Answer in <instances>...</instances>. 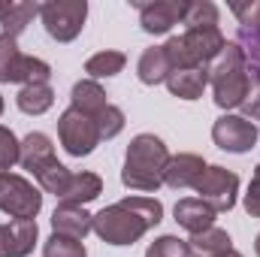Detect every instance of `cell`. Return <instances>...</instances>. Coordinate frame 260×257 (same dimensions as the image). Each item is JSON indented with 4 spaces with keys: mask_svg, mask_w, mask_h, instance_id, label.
Segmentation results:
<instances>
[{
    "mask_svg": "<svg viewBox=\"0 0 260 257\" xmlns=\"http://www.w3.org/2000/svg\"><path fill=\"white\" fill-rule=\"evenodd\" d=\"M52 67L43 58L24 55L18 49V40L9 34H0V85H34V82H49Z\"/></svg>",
    "mask_w": 260,
    "mask_h": 257,
    "instance_id": "obj_5",
    "label": "cell"
},
{
    "mask_svg": "<svg viewBox=\"0 0 260 257\" xmlns=\"http://www.w3.org/2000/svg\"><path fill=\"white\" fill-rule=\"evenodd\" d=\"M167 160H170V148L160 136H154V133L133 136L127 151H124L121 185L139 194H157L164 185Z\"/></svg>",
    "mask_w": 260,
    "mask_h": 257,
    "instance_id": "obj_2",
    "label": "cell"
},
{
    "mask_svg": "<svg viewBox=\"0 0 260 257\" xmlns=\"http://www.w3.org/2000/svg\"><path fill=\"white\" fill-rule=\"evenodd\" d=\"M21 160V139L0 124V173H9Z\"/></svg>",
    "mask_w": 260,
    "mask_h": 257,
    "instance_id": "obj_30",
    "label": "cell"
},
{
    "mask_svg": "<svg viewBox=\"0 0 260 257\" xmlns=\"http://www.w3.org/2000/svg\"><path fill=\"white\" fill-rule=\"evenodd\" d=\"M257 136H260L257 124H254L251 118H245V115L227 112V115H221V118L212 124V139H215V145H218L221 151H230V154H245V151H251V148L257 145Z\"/></svg>",
    "mask_w": 260,
    "mask_h": 257,
    "instance_id": "obj_10",
    "label": "cell"
},
{
    "mask_svg": "<svg viewBox=\"0 0 260 257\" xmlns=\"http://www.w3.org/2000/svg\"><path fill=\"white\" fill-rule=\"evenodd\" d=\"M40 15V3H0V34L18 40V34Z\"/></svg>",
    "mask_w": 260,
    "mask_h": 257,
    "instance_id": "obj_24",
    "label": "cell"
},
{
    "mask_svg": "<svg viewBox=\"0 0 260 257\" xmlns=\"http://www.w3.org/2000/svg\"><path fill=\"white\" fill-rule=\"evenodd\" d=\"M221 257H242V254H239V251H236V248H230V251H227V254H221Z\"/></svg>",
    "mask_w": 260,
    "mask_h": 257,
    "instance_id": "obj_34",
    "label": "cell"
},
{
    "mask_svg": "<svg viewBox=\"0 0 260 257\" xmlns=\"http://www.w3.org/2000/svg\"><path fill=\"white\" fill-rule=\"evenodd\" d=\"M145 257H191V245L188 239H179V236H157L148 248H145Z\"/></svg>",
    "mask_w": 260,
    "mask_h": 257,
    "instance_id": "obj_28",
    "label": "cell"
},
{
    "mask_svg": "<svg viewBox=\"0 0 260 257\" xmlns=\"http://www.w3.org/2000/svg\"><path fill=\"white\" fill-rule=\"evenodd\" d=\"M173 215H176V224L185 227L191 236H194V233H203V230H209V227H215V212H212L203 200H197V197H185V200H179L176 209H173Z\"/></svg>",
    "mask_w": 260,
    "mask_h": 257,
    "instance_id": "obj_16",
    "label": "cell"
},
{
    "mask_svg": "<svg viewBox=\"0 0 260 257\" xmlns=\"http://www.w3.org/2000/svg\"><path fill=\"white\" fill-rule=\"evenodd\" d=\"M254 79L245 64V52L236 43H227V49L221 52V58L209 70V88H212V100L218 109H242L248 91H251Z\"/></svg>",
    "mask_w": 260,
    "mask_h": 257,
    "instance_id": "obj_3",
    "label": "cell"
},
{
    "mask_svg": "<svg viewBox=\"0 0 260 257\" xmlns=\"http://www.w3.org/2000/svg\"><path fill=\"white\" fill-rule=\"evenodd\" d=\"M40 239L37 221H9L6 224V257H27Z\"/></svg>",
    "mask_w": 260,
    "mask_h": 257,
    "instance_id": "obj_20",
    "label": "cell"
},
{
    "mask_svg": "<svg viewBox=\"0 0 260 257\" xmlns=\"http://www.w3.org/2000/svg\"><path fill=\"white\" fill-rule=\"evenodd\" d=\"M3 109H6V103H3V97H0V115H3Z\"/></svg>",
    "mask_w": 260,
    "mask_h": 257,
    "instance_id": "obj_36",
    "label": "cell"
},
{
    "mask_svg": "<svg viewBox=\"0 0 260 257\" xmlns=\"http://www.w3.org/2000/svg\"><path fill=\"white\" fill-rule=\"evenodd\" d=\"M58 139L64 145L70 157H88L103 139H100V127L94 115L79 112L76 106H67L58 118Z\"/></svg>",
    "mask_w": 260,
    "mask_h": 257,
    "instance_id": "obj_7",
    "label": "cell"
},
{
    "mask_svg": "<svg viewBox=\"0 0 260 257\" xmlns=\"http://www.w3.org/2000/svg\"><path fill=\"white\" fill-rule=\"evenodd\" d=\"M100 194H103V179H100L97 173H88V170H82V173H73V179H70V185H67V191H64V197H61V203L85 206V203L97 200Z\"/></svg>",
    "mask_w": 260,
    "mask_h": 257,
    "instance_id": "obj_21",
    "label": "cell"
},
{
    "mask_svg": "<svg viewBox=\"0 0 260 257\" xmlns=\"http://www.w3.org/2000/svg\"><path fill=\"white\" fill-rule=\"evenodd\" d=\"M254 251H257V257H260V233H257V239H254Z\"/></svg>",
    "mask_w": 260,
    "mask_h": 257,
    "instance_id": "obj_35",
    "label": "cell"
},
{
    "mask_svg": "<svg viewBox=\"0 0 260 257\" xmlns=\"http://www.w3.org/2000/svg\"><path fill=\"white\" fill-rule=\"evenodd\" d=\"M164 221V203L157 197H124L94 215V233L106 245H133Z\"/></svg>",
    "mask_w": 260,
    "mask_h": 257,
    "instance_id": "obj_1",
    "label": "cell"
},
{
    "mask_svg": "<svg viewBox=\"0 0 260 257\" xmlns=\"http://www.w3.org/2000/svg\"><path fill=\"white\" fill-rule=\"evenodd\" d=\"M55 157V145H52V139L46 136V133H40V130H34V133H27L24 139H21V167L24 170H30V173H37L46 160H52Z\"/></svg>",
    "mask_w": 260,
    "mask_h": 257,
    "instance_id": "obj_22",
    "label": "cell"
},
{
    "mask_svg": "<svg viewBox=\"0 0 260 257\" xmlns=\"http://www.w3.org/2000/svg\"><path fill=\"white\" fill-rule=\"evenodd\" d=\"M52 233L70 236L85 242L88 233H94V215L85 206H73V203H58L52 212Z\"/></svg>",
    "mask_w": 260,
    "mask_h": 257,
    "instance_id": "obj_13",
    "label": "cell"
},
{
    "mask_svg": "<svg viewBox=\"0 0 260 257\" xmlns=\"http://www.w3.org/2000/svg\"><path fill=\"white\" fill-rule=\"evenodd\" d=\"M194 191H197V200H203L215 215L218 212H230L236 206V197H239V176L233 170L209 164L203 170V176L197 179Z\"/></svg>",
    "mask_w": 260,
    "mask_h": 257,
    "instance_id": "obj_9",
    "label": "cell"
},
{
    "mask_svg": "<svg viewBox=\"0 0 260 257\" xmlns=\"http://www.w3.org/2000/svg\"><path fill=\"white\" fill-rule=\"evenodd\" d=\"M43 209V194L34 182L18 173H0V212L12 221H37Z\"/></svg>",
    "mask_w": 260,
    "mask_h": 257,
    "instance_id": "obj_6",
    "label": "cell"
},
{
    "mask_svg": "<svg viewBox=\"0 0 260 257\" xmlns=\"http://www.w3.org/2000/svg\"><path fill=\"white\" fill-rule=\"evenodd\" d=\"M43 257H88V251H85V242L52 233L43 245Z\"/></svg>",
    "mask_w": 260,
    "mask_h": 257,
    "instance_id": "obj_29",
    "label": "cell"
},
{
    "mask_svg": "<svg viewBox=\"0 0 260 257\" xmlns=\"http://www.w3.org/2000/svg\"><path fill=\"white\" fill-rule=\"evenodd\" d=\"M70 106H76L79 112H85V115H94V118H97V115L109 106V100H106V91L100 88V82H94V79H82V82H76V85H73Z\"/></svg>",
    "mask_w": 260,
    "mask_h": 257,
    "instance_id": "obj_18",
    "label": "cell"
},
{
    "mask_svg": "<svg viewBox=\"0 0 260 257\" xmlns=\"http://www.w3.org/2000/svg\"><path fill=\"white\" fill-rule=\"evenodd\" d=\"M130 6L139 9V24L151 37L170 34L188 12V0H130Z\"/></svg>",
    "mask_w": 260,
    "mask_h": 257,
    "instance_id": "obj_12",
    "label": "cell"
},
{
    "mask_svg": "<svg viewBox=\"0 0 260 257\" xmlns=\"http://www.w3.org/2000/svg\"><path fill=\"white\" fill-rule=\"evenodd\" d=\"M230 12L239 18V34L236 46L245 52L248 73L260 79V0L251 3H230Z\"/></svg>",
    "mask_w": 260,
    "mask_h": 257,
    "instance_id": "obj_11",
    "label": "cell"
},
{
    "mask_svg": "<svg viewBox=\"0 0 260 257\" xmlns=\"http://www.w3.org/2000/svg\"><path fill=\"white\" fill-rule=\"evenodd\" d=\"M242 206H245V212L251 218H260V164L251 173V182H248V191L242 197Z\"/></svg>",
    "mask_w": 260,
    "mask_h": 257,
    "instance_id": "obj_32",
    "label": "cell"
},
{
    "mask_svg": "<svg viewBox=\"0 0 260 257\" xmlns=\"http://www.w3.org/2000/svg\"><path fill=\"white\" fill-rule=\"evenodd\" d=\"M127 64V55L124 52H115V49H106V52H97V55H91L88 61H85V73H88V79H112V76H118L121 70Z\"/></svg>",
    "mask_w": 260,
    "mask_h": 257,
    "instance_id": "obj_26",
    "label": "cell"
},
{
    "mask_svg": "<svg viewBox=\"0 0 260 257\" xmlns=\"http://www.w3.org/2000/svg\"><path fill=\"white\" fill-rule=\"evenodd\" d=\"M34 179H37V188H40V191L55 194V197H64L67 185H70V179H73V173L67 170L58 157H52V160H46V164L34 173Z\"/></svg>",
    "mask_w": 260,
    "mask_h": 257,
    "instance_id": "obj_25",
    "label": "cell"
},
{
    "mask_svg": "<svg viewBox=\"0 0 260 257\" xmlns=\"http://www.w3.org/2000/svg\"><path fill=\"white\" fill-rule=\"evenodd\" d=\"M170 88L173 97L179 100H200L203 91L209 88V67H197V70H173L164 82Z\"/></svg>",
    "mask_w": 260,
    "mask_h": 257,
    "instance_id": "obj_15",
    "label": "cell"
},
{
    "mask_svg": "<svg viewBox=\"0 0 260 257\" xmlns=\"http://www.w3.org/2000/svg\"><path fill=\"white\" fill-rule=\"evenodd\" d=\"M40 18L52 40L73 43L85 27L88 3L85 0H49V3H40Z\"/></svg>",
    "mask_w": 260,
    "mask_h": 257,
    "instance_id": "obj_8",
    "label": "cell"
},
{
    "mask_svg": "<svg viewBox=\"0 0 260 257\" xmlns=\"http://www.w3.org/2000/svg\"><path fill=\"white\" fill-rule=\"evenodd\" d=\"M170 73H173V64H170V58H167L164 46H151V49H145V52L139 55L136 76H139V82H142V85L154 88V85L167 82V76H170Z\"/></svg>",
    "mask_w": 260,
    "mask_h": 257,
    "instance_id": "obj_17",
    "label": "cell"
},
{
    "mask_svg": "<svg viewBox=\"0 0 260 257\" xmlns=\"http://www.w3.org/2000/svg\"><path fill=\"white\" fill-rule=\"evenodd\" d=\"M254 79V76H251ZM242 115L245 118H257L260 115V79H254V85H251V91H248V97H245V103H242Z\"/></svg>",
    "mask_w": 260,
    "mask_h": 257,
    "instance_id": "obj_33",
    "label": "cell"
},
{
    "mask_svg": "<svg viewBox=\"0 0 260 257\" xmlns=\"http://www.w3.org/2000/svg\"><path fill=\"white\" fill-rule=\"evenodd\" d=\"M224 49H227V37L221 34L218 24H209V27H185L179 37H170L164 43V52H167L173 70L209 67L212 61L221 58Z\"/></svg>",
    "mask_w": 260,
    "mask_h": 257,
    "instance_id": "obj_4",
    "label": "cell"
},
{
    "mask_svg": "<svg viewBox=\"0 0 260 257\" xmlns=\"http://www.w3.org/2000/svg\"><path fill=\"white\" fill-rule=\"evenodd\" d=\"M257 121H260V115H257ZM257 130H260V127H257Z\"/></svg>",
    "mask_w": 260,
    "mask_h": 257,
    "instance_id": "obj_37",
    "label": "cell"
},
{
    "mask_svg": "<svg viewBox=\"0 0 260 257\" xmlns=\"http://www.w3.org/2000/svg\"><path fill=\"white\" fill-rule=\"evenodd\" d=\"M188 245H191V254L194 257H221L233 248V239H230L227 230L209 227V230H203V233H194V236L188 239Z\"/></svg>",
    "mask_w": 260,
    "mask_h": 257,
    "instance_id": "obj_23",
    "label": "cell"
},
{
    "mask_svg": "<svg viewBox=\"0 0 260 257\" xmlns=\"http://www.w3.org/2000/svg\"><path fill=\"white\" fill-rule=\"evenodd\" d=\"M206 167H209V164H206L200 154H191V151L170 154L167 170H164V185H167V188H176V191H182V188H194L197 179L203 176Z\"/></svg>",
    "mask_w": 260,
    "mask_h": 257,
    "instance_id": "obj_14",
    "label": "cell"
},
{
    "mask_svg": "<svg viewBox=\"0 0 260 257\" xmlns=\"http://www.w3.org/2000/svg\"><path fill=\"white\" fill-rule=\"evenodd\" d=\"M15 106L24 112V115H46L52 106H55V88L49 82H34V85H24L15 97Z\"/></svg>",
    "mask_w": 260,
    "mask_h": 257,
    "instance_id": "obj_19",
    "label": "cell"
},
{
    "mask_svg": "<svg viewBox=\"0 0 260 257\" xmlns=\"http://www.w3.org/2000/svg\"><path fill=\"white\" fill-rule=\"evenodd\" d=\"M185 27H209L218 24V6L212 0H188V12H185Z\"/></svg>",
    "mask_w": 260,
    "mask_h": 257,
    "instance_id": "obj_27",
    "label": "cell"
},
{
    "mask_svg": "<svg viewBox=\"0 0 260 257\" xmlns=\"http://www.w3.org/2000/svg\"><path fill=\"white\" fill-rule=\"evenodd\" d=\"M97 127H100V139H115V136L124 130V112H121L115 103H109V106L97 115Z\"/></svg>",
    "mask_w": 260,
    "mask_h": 257,
    "instance_id": "obj_31",
    "label": "cell"
}]
</instances>
